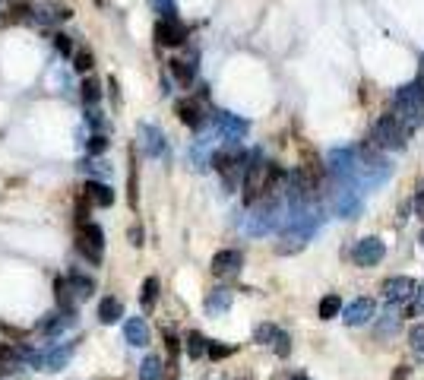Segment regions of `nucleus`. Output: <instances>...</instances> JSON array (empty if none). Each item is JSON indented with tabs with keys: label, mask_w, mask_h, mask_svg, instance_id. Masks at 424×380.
<instances>
[{
	"label": "nucleus",
	"mask_w": 424,
	"mask_h": 380,
	"mask_svg": "<svg viewBox=\"0 0 424 380\" xmlns=\"http://www.w3.org/2000/svg\"><path fill=\"white\" fill-rule=\"evenodd\" d=\"M212 168L222 174V181L225 187L235 190L237 184L244 181V168H247V156L241 152L237 146H228V149H219L215 156H212Z\"/></svg>",
	"instance_id": "3"
},
{
	"label": "nucleus",
	"mask_w": 424,
	"mask_h": 380,
	"mask_svg": "<svg viewBox=\"0 0 424 380\" xmlns=\"http://www.w3.org/2000/svg\"><path fill=\"white\" fill-rule=\"evenodd\" d=\"M168 67H172L174 80H178L180 86H190V83H193V76H196V64H193V58H190V60L174 58V60H168Z\"/></svg>",
	"instance_id": "22"
},
{
	"label": "nucleus",
	"mask_w": 424,
	"mask_h": 380,
	"mask_svg": "<svg viewBox=\"0 0 424 380\" xmlns=\"http://www.w3.org/2000/svg\"><path fill=\"white\" fill-rule=\"evenodd\" d=\"M231 352H235V346H222V342H209V346H206V355H209L212 361H222V358H228Z\"/></svg>",
	"instance_id": "35"
},
{
	"label": "nucleus",
	"mask_w": 424,
	"mask_h": 380,
	"mask_svg": "<svg viewBox=\"0 0 424 380\" xmlns=\"http://www.w3.org/2000/svg\"><path fill=\"white\" fill-rule=\"evenodd\" d=\"M54 38V48L64 54V58H73V42H70V35H64V32H54L51 35Z\"/></svg>",
	"instance_id": "36"
},
{
	"label": "nucleus",
	"mask_w": 424,
	"mask_h": 380,
	"mask_svg": "<svg viewBox=\"0 0 424 380\" xmlns=\"http://www.w3.org/2000/svg\"><path fill=\"white\" fill-rule=\"evenodd\" d=\"M76 342H64V346H51L48 352H38L35 355V368L38 371H64L70 355H73Z\"/></svg>",
	"instance_id": "10"
},
{
	"label": "nucleus",
	"mask_w": 424,
	"mask_h": 380,
	"mask_svg": "<svg viewBox=\"0 0 424 380\" xmlns=\"http://www.w3.org/2000/svg\"><path fill=\"white\" fill-rule=\"evenodd\" d=\"M408 348L415 352V358H421V361H424V326H421V323H415V326H412V333H408Z\"/></svg>",
	"instance_id": "33"
},
{
	"label": "nucleus",
	"mask_w": 424,
	"mask_h": 380,
	"mask_svg": "<svg viewBox=\"0 0 424 380\" xmlns=\"http://www.w3.org/2000/svg\"><path fill=\"white\" fill-rule=\"evenodd\" d=\"M206 346H209V339H206L203 333H196V330L187 333V355L190 358H203L206 355Z\"/></svg>",
	"instance_id": "29"
},
{
	"label": "nucleus",
	"mask_w": 424,
	"mask_h": 380,
	"mask_svg": "<svg viewBox=\"0 0 424 380\" xmlns=\"http://www.w3.org/2000/svg\"><path fill=\"white\" fill-rule=\"evenodd\" d=\"M54 295H58V311H67V314H76V298L67 276H58L54 279Z\"/></svg>",
	"instance_id": "21"
},
{
	"label": "nucleus",
	"mask_w": 424,
	"mask_h": 380,
	"mask_svg": "<svg viewBox=\"0 0 424 380\" xmlns=\"http://www.w3.org/2000/svg\"><path fill=\"white\" fill-rule=\"evenodd\" d=\"M127 238H130L133 248H143V228H139V225H133L130 232H127Z\"/></svg>",
	"instance_id": "43"
},
{
	"label": "nucleus",
	"mask_w": 424,
	"mask_h": 380,
	"mask_svg": "<svg viewBox=\"0 0 424 380\" xmlns=\"http://www.w3.org/2000/svg\"><path fill=\"white\" fill-rule=\"evenodd\" d=\"M165 342H168V352L178 355V339H174V333H165Z\"/></svg>",
	"instance_id": "44"
},
{
	"label": "nucleus",
	"mask_w": 424,
	"mask_h": 380,
	"mask_svg": "<svg viewBox=\"0 0 424 380\" xmlns=\"http://www.w3.org/2000/svg\"><path fill=\"white\" fill-rule=\"evenodd\" d=\"M130 206H137V158L130 156Z\"/></svg>",
	"instance_id": "41"
},
{
	"label": "nucleus",
	"mask_w": 424,
	"mask_h": 380,
	"mask_svg": "<svg viewBox=\"0 0 424 380\" xmlns=\"http://www.w3.org/2000/svg\"><path fill=\"white\" fill-rule=\"evenodd\" d=\"M73 67H76V73H89L92 70V51L89 48L73 51Z\"/></svg>",
	"instance_id": "34"
},
{
	"label": "nucleus",
	"mask_w": 424,
	"mask_h": 380,
	"mask_svg": "<svg viewBox=\"0 0 424 380\" xmlns=\"http://www.w3.org/2000/svg\"><path fill=\"white\" fill-rule=\"evenodd\" d=\"M392 117L402 124V130L412 133L424 124V86L421 80L405 83L392 99Z\"/></svg>",
	"instance_id": "1"
},
{
	"label": "nucleus",
	"mask_w": 424,
	"mask_h": 380,
	"mask_svg": "<svg viewBox=\"0 0 424 380\" xmlns=\"http://www.w3.org/2000/svg\"><path fill=\"white\" fill-rule=\"evenodd\" d=\"M155 42L165 45V48H178V45L187 42V25L180 23L178 16L158 19V23H155Z\"/></svg>",
	"instance_id": "8"
},
{
	"label": "nucleus",
	"mask_w": 424,
	"mask_h": 380,
	"mask_svg": "<svg viewBox=\"0 0 424 380\" xmlns=\"http://www.w3.org/2000/svg\"><path fill=\"white\" fill-rule=\"evenodd\" d=\"M241 263H244V254L228 248V250H219V254L212 257L209 270H212V276H235L237 270H241Z\"/></svg>",
	"instance_id": "12"
},
{
	"label": "nucleus",
	"mask_w": 424,
	"mask_h": 380,
	"mask_svg": "<svg viewBox=\"0 0 424 380\" xmlns=\"http://www.w3.org/2000/svg\"><path fill=\"white\" fill-rule=\"evenodd\" d=\"M89 203H86V197H80V203H76V225H82V222H92L89 219Z\"/></svg>",
	"instance_id": "40"
},
{
	"label": "nucleus",
	"mask_w": 424,
	"mask_h": 380,
	"mask_svg": "<svg viewBox=\"0 0 424 380\" xmlns=\"http://www.w3.org/2000/svg\"><path fill=\"white\" fill-rule=\"evenodd\" d=\"M108 149V136L105 133H95V136H89V156H102Z\"/></svg>",
	"instance_id": "37"
},
{
	"label": "nucleus",
	"mask_w": 424,
	"mask_h": 380,
	"mask_svg": "<svg viewBox=\"0 0 424 380\" xmlns=\"http://www.w3.org/2000/svg\"><path fill=\"white\" fill-rule=\"evenodd\" d=\"M165 377V364L158 355H149L143 358V364H139V380H162Z\"/></svg>",
	"instance_id": "25"
},
{
	"label": "nucleus",
	"mask_w": 424,
	"mask_h": 380,
	"mask_svg": "<svg viewBox=\"0 0 424 380\" xmlns=\"http://www.w3.org/2000/svg\"><path fill=\"white\" fill-rule=\"evenodd\" d=\"M384 257H386V244L380 238H374V235L358 238L355 241V248H351V260H355V266H364V270L384 263Z\"/></svg>",
	"instance_id": "6"
},
{
	"label": "nucleus",
	"mask_w": 424,
	"mask_h": 380,
	"mask_svg": "<svg viewBox=\"0 0 424 380\" xmlns=\"http://www.w3.org/2000/svg\"><path fill=\"white\" fill-rule=\"evenodd\" d=\"M374 311H377L374 298H355V301L345 307L342 320H345V326H364V323L374 320Z\"/></svg>",
	"instance_id": "11"
},
{
	"label": "nucleus",
	"mask_w": 424,
	"mask_h": 380,
	"mask_svg": "<svg viewBox=\"0 0 424 380\" xmlns=\"http://www.w3.org/2000/svg\"><path fill=\"white\" fill-rule=\"evenodd\" d=\"M139 136H143V146H146V152L152 158H158L165 152V133L155 124H143L139 127Z\"/></svg>",
	"instance_id": "20"
},
{
	"label": "nucleus",
	"mask_w": 424,
	"mask_h": 380,
	"mask_svg": "<svg viewBox=\"0 0 424 380\" xmlns=\"http://www.w3.org/2000/svg\"><path fill=\"white\" fill-rule=\"evenodd\" d=\"M408 377V368H399V371H396V377H392V380H405Z\"/></svg>",
	"instance_id": "45"
},
{
	"label": "nucleus",
	"mask_w": 424,
	"mask_h": 380,
	"mask_svg": "<svg viewBox=\"0 0 424 380\" xmlns=\"http://www.w3.org/2000/svg\"><path fill=\"white\" fill-rule=\"evenodd\" d=\"M123 317V305L121 301H117V298H102V301H98V320L102 323H117Z\"/></svg>",
	"instance_id": "23"
},
{
	"label": "nucleus",
	"mask_w": 424,
	"mask_h": 380,
	"mask_svg": "<svg viewBox=\"0 0 424 380\" xmlns=\"http://www.w3.org/2000/svg\"><path fill=\"white\" fill-rule=\"evenodd\" d=\"M203 99H206V92H200L196 99H184V102H178V117L190 127V130H203L206 121H209V111H206Z\"/></svg>",
	"instance_id": "7"
},
{
	"label": "nucleus",
	"mask_w": 424,
	"mask_h": 380,
	"mask_svg": "<svg viewBox=\"0 0 424 380\" xmlns=\"http://www.w3.org/2000/svg\"><path fill=\"white\" fill-rule=\"evenodd\" d=\"M123 339H127L130 346H137V348L149 346V326H146V320H143V317H130V320L123 323Z\"/></svg>",
	"instance_id": "17"
},
{
	"label": "nucleus",
	"mask_w": 424,
	"mask_h": 380,
	"mask_svg": "<svg viewBox=\"0 0 424 380\" xmlns=\"http://www.w3.org/2000/svg\"><path fill=\"white\" fill-rule=\"evenodd\" d=\"M67 282H70L76 301H86V298H92V292H95V282H92L89 276H82V273H70L67 276Z\"/></svg>",
	"instance_id": "24"
},
{
	"label": "nucleus",
	"mask_w": 424,
	"mask_h": 380,
	"mask_svg": "<svg viewBox=\"0 0 424 380\" xmlns=\"http://www.w3.org/2000/svg\"><path fill=\"white\" fill-rule=\"evenodd\" d=\"M292 380H310V377H304V374H298V377H292Z\"/></svg>",
	"instance_id": "46"
},
{
	"label": "nucleus",
	"mask_w": 424,
	"mask_h": 380,
	"mask_svg": "<svg viewBox=\"0 0 424 380\" xmlns=\"http://www.w3.org/2000/svg\"><path fill=\"white\" fill-rule=\"evenodd\" d=\"M412 206H415V215H421V219H424V184L415 190V197H412Z\"/></svg>",
	"instance_id": "42"
},
{
	"label": "nucleus",
	"mask_w": 424,
	"mask_h": 380,
	"mask_svg": "<svg viewBox=\"0 0 424 380\" xmlns=\"http://www.w3.org/2000/svg\"><path fill=\"white\" fill-rule=\"evenodd\" d=\"M399 320L402 317H390V320L380 323V330H377V336H392V333L399 330Z\"/></svg>",
	"instance_id": "39"
},
{
	"label": "nucleus",
	"mask_w": 424,
	"mask_h": 380,
	"mask_svg": "<svg viewBox=\"0 0 424 380\" xmlns=\"http://www.w3.org/2000/svg\"><path fill=\"white\" fill-rule=\"evenodd\" d=\"M342 311V298L339 295H323L320 298V320H335Z\"/></svg>",
	"instance_id": "27"
},
{
	"label": "nucleus",
	"mask_w": 424,
	"mask_h": 380,
	"mask_svg": "<svg viewBox=\"0 0 424 380\" xmlns=\"http://www.w3.org/2000/svg\"><path fill=\"white\" fill-rule=\"evenodd\" d=\"M272 348H276L279 358H288V352H292V339H288L285 333H279V339L272 342Z\"/></svg>",
	"instance_id": "38"
},
{
	"label": "nucleus",
	"mask_w": 424,
	"mask_h": 380,
	"mask_svg": "<svg viewBox=\"0 0 424 380\" xmlns=\"http://www.w3.org/2000/svg\"><path fill=\"white\" fill-rule=\"evenodd\" d=\"M421 314H424V285L418 282V292L408 298V305H405V311H402V317H412V320H415V317H421Z\"/></svg>",
	"instance_id": "31"
},
{
	"label": "nucleus",
	"mask_w": 424,
	"mask_h": 380,
	"mask_svg": "<svg viewBox=\"0 0 424 380\" xmlns=\"http://www.w3.org/2000/svg\"><path fill=\"white\" fill-rule=\"evenodd\" d=\"M76 320V314H67V311H51V314H45L38 320V326H35V333L38 336H58L64 326H70V323Z\"/></svg>",
	"instance_id": "13"
},
{
	"label": "nucleus",
	"mask_w": 424,
	"mask_h": 380,
	"mask_svg": "<svg viewBox=\"0 0 424 380\" xmlns=\"http://www.w3.org/2000/svg\"><path fill=\"white\" fill-rule=\"evenodd\" d=\"M231 301H235V292L231 289H212L209 295H206V314H212V317L225 314L231 307Z\"/></svg>",
	"instance_id": "19"
},
{
	"label": "nucleus",
	"mask_w": 424,
	"mask_h": 380,
	"mask_svg": "<svg viewBox=\"0 0 424 380\" xmlns=\"http://www.w3.org/2000/svg\"><path fill=\"white\" fill-rule=\"evenodd\" d=\"M279 326L276 323H260V326H257V330H253V342H260V346H272V342H276L279 339Z\"/></svg>",
	"instance_id": "30"
},
{
	"label": "nucleus",
	"mask_w": 424,
	"mask_h": 380,
	"mask_svg": "<svg viewBox=\"0 0 424 380\" xmlns=\"http://www.w3.org/2000/svg\"><path fill=\"white\" fill-rule=\"evenodd\" d=\"M405 136L408 133L402 130V124L392 115H384L370 130V146H377L380 152L384 149H392V152H402L405 149Z\"/></svg>",
	"instance_id": "4"
},
{
	"label": "nucleus",
	"mask_w": 424,
	"mask_h": 380,
	"mask_svg": "<svg viewBox=\"0 0 424 380\" xmlns=\"http://www.w3.org/2000/svg\"><path fill=\"white\" fill-rule=\"evenodd\" d=\"M380 292H384L386 305H402V301H408L418 292V282L408 279V276H390V279H384Z\"/></svg>",
	"instance_id": "9"
},
{
	"label": "nucleus",
	"mask_w": 424,
	"mask_h": 380,
	"mask_svg": "<svg viewBox=\"0 0 424 380\" xmlns=\"http://www.w3.org/2000/svg\"><path fill=\"white\" fill-rule=\"evenodd\" d=\"M19 364H23L19 348L10 346V342H0V371H16Z\"/></svg>",
	"instance_id": "26"
},
{
	"label": "nucleus",
	"mask_w": 424,
	"mask_h": 380,
	"mask_svg": "<svg viewBox=\"0 0 424 380\" xmlns=\"http://www.w3.org/2000/svg\"><path fill=\"white\" fill-rule=\"evenodd\" d=\"M335 209H339V215H345V219H351V215L361 209L358 190L351 187V184H342V187L335 190Z\"/></svg>",
	"instance_id": "16"
},
{
	"label": "nucleus",
	"mask_w": 424,
	"mask_h": 380,
	"mask_svg": "<svg viewBox=\"0 0 424 380\" xmlns=\"http://www.w3.org/2000/svg\"><path fill=\"white\" fill-rule=\"evenodd\" d=\"M76 250L92 266L102 263V254H105V232H102V225H95V222L76 225Z\"/></svg>",
	"instance_id": "5"
},
{
	"label": "nucleus",
	"mask_w": 424,
	"mask_h": 380,
	"mask_svg": "<svg viewBox=\"0 0 424 380\" xmlns=\"http://www.w3.org/2000/svg\"><path fill=\"white\" fill-rule=\"evenodd\" d=\"M73 16V10L64 7V3H48V7H41V10H32V23H64V19Z\"/></svg>",
	"instance_id": "18"
},
{
	"label": "nucleus",
	"mask_w": 424,
	"mask_h": 380,
	"mask_svg": "<svg viewBox=\"0 0 424 380\" xmlns=\"http://www.w3.org/2000/svg\"><path fill=\"white\" fill-rule=\"evenodd\" d=\"M139 301H143V307H152L155 301H158V279L155 276H149L146 282H143V292H139Z\"/></svg>",
	"instance_id": "32"
},
{
	"label": "nucleus",
	"mask_w": 424,
	"mask_h": 380,
	"mask_svg": "<svg viewBox=\"0 0 424 380\" xmlns=\"http://www.w3.org/2000/svg\"><path fill=\"white\" fill-rule=\"evenodd\" d=\"M80 95H82V102H86V105H98V102H102V83H98V80H92V76H86V80H82V86H80Z\"/></svg>",
	"instance_id": "28"
},
{
	"label": "nucleus",
	"mask_w": 424,
	"mask_h": 380,
	"mask_svg": "<svg viewBox=\"0 0 424 380\" xmlns=\"http://www.w3.org/2000/svg\"><path fill=\"white\" fill-rule=\"evenodd\" d=\"M215 127H219V133L225 136L228 143H237L241 136L247 133V121H241V117L228 115V111H219L215 115Z\"/></svg>",
	"instance_id": "14"
},
{
	"label": "nucleus",
	"mask_w": 424,
	"mask_h": 380,
	"mask_svg": "<svg viewBox=\"0 0 424 380\" xmlns=\"http://www.w3.org/2000/svg\"><path fill=\"white\" fill-rule=\"evenodd\" d=\"M82 197H86L89 206H111V203H115V190L108 187L105 181H86Z\"/></svg>",
	"instance_id": "15"
},
{
	"label": "nucleus",
	"mask_w": 424,
	"mask_h": 380,
	"mask_svg": "<svg viewBox=\"0 0 424 380\" xmlns=\"http://www.w3.org/2000/svg\"><path fill=\"white\" fill-rule=\"evenodd\" d=\"M355 178L351 181H361L364 187H377V184H384L386 178H390V171H392V165L384 158V152L377 146H358L355 149Z\"/></svg>",
	"instance_id": "2"
}]
</instances>
